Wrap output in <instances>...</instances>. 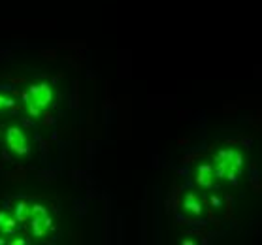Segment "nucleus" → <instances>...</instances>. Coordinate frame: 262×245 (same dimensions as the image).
<instances>
[{
	"mask_svg": "<svg viewBox=\"0 0 262 245\" xmlns=\"http://www.w3.org/2000/svg\"><path fill=\"white\" fill-rule=\"evenodd\" d=\"M25 98L30 100L32 104H36L43 112L53 102V89L48 83H32L29 87V96H25Z\"/></svg>",
	"mask_w": 262,
	"mask_h": 245,
	"instance_id": "f257e3e1",
	"label": "nucleus"
},
{
	"mask_svg": "<svg viewBox=\"0 0 262 245\" xmlns=\"http://www.w3.org/2000/svg\"><path fill=\"white\" fill-rule=\"evenodd\" d=\"M6 144H8V149L15 153V155L23 157L29 153V138L25 134L19 126H8L6 130Z\"/></svg>",
	"mask_w": 262,
	"mask_h": 245,
	"instance_id": "f03ea898",
	"label": "nucleus"
},
{
	"mask_svg": "<svg viewBox=\"0 0 262 245\" xmlns=\"http://www.w3.org/2000/svg\"><path fill=\"white\" fill-rule=\"evenodd\" d=\"M27 221H40L48 228H53V221H51V217H49L48 209L43 208V206H40V204H36V206H32V208L29 209V219H27Z\"/></svg>",
	"mask_w": 262,
	"mask_h": 245,
	"instance_id": "7ed1b4c3",
	"label": "nucleus"
},
{
	"mask_svg": "<svg viewBox=\"0 0 262 245\" xmlns=\"http://www.w3.org/2000/svg\"><path fill=\"white\" fill-rule=\"evenodd\" d=\"M183 208L187 209V211L194 213V215H198V213L202 211V204H200V200H198L194 194H187L183 200Z\"/></svg>",
	"mask_w": 262,
	"mask_h": 245,
	"instance_id": "20e7f679",
	"label": "nucleus"
},
{
	"mask_svg": "<svg viewBox=\"0 0 262 245\" xmlns=\"http://www.w3.org/2000/svg\"><path fill=\"white\" fill-rule=\"evenodd\" d=\"M29 204L25 202V200H21V202H17V206H15V208H13V211H15V213H13V217H15V219H17V222L19 221H27V219H29Z\"/></svg>",
	"mask_w": 262,
	"mask_h": 245,
	"instance_id": "39448f33",
	"label": "nucleus"
},
{
	"mask_svg": "<svg viewBox=\"0 0 262 245\" xmlns=\"http://www.w3.org/2000/svg\"><path fill=\"white\" fill-rule=\"evenodd\" d=\"M27 112H29L30 117H40L42 115V109L38 108L36 104H32L30 100H27Z\"/></svg>",
	"mask_w": 262,
	"mask_h": 245,
	"instance_id": "423d86ee",
	"label": "nucleus"
},
{
	"mask_svg": "<svg viewBox=\"0 0 262 245\" xmlns=\"http://www.w3.org/2000/svg\"><path fill=\"white\" fill-rule=\"evenodd\" d=\"M0 234H4V236H15V228H12V227H0Z\"/></svg>",
	"mask_w": 262,
	"mask_h": 245,
	"instance_id": "0eeeda50",
	"label": "nucleus"
},
{
	"mask_svg": "<svg viewBox=\"0 0 262 245\" xmlns=\"http://www.w3.org/2000/svg\"><path fill=\"white\" fill-rule=\"evenodd\" d=\"M13 106H15V100H13V98H6V100H4V108H13Z\"/></svg>",
	"mask_w": 262,
	"mask_h": 245,
	"instance_id": "6e6552de",
	"label": "nucleus"
},
{
	"mask_svg": "<svg viewBox=\"0 0 262 245\" xmlns=\"http://www.w3.org/2000/svg\"><path fill=\"white\" fill-rule=\"evenodd\" d=\"M6 217H8V213L6 211H0V227L4 225V221H6Z\"/></svg>",
	"mask_w": 262,
	"mask_h": 245,
	"instance_id": "1a4fd4ad",
	"label": "nucleus"
},
{
	"mask_svg": "<svg viewBox=\"0 0 262 245\" xmlns=\"http://www.w3.org/2000/svg\"><path fill=\"white\" fill-rule=\"evenodd\" d=\"M12 243H15V245H23V243H27V241H25V239H13Z\"/></svg>",
	"mask_w": 262,
	"mask_h": 245,
	"instance_id": "9d476101",
	"label": "nucleus"
},
{
	"mask_svg": "<svg viewBox=\"0 0 262 245\" xmlns=\"http://www.w3.org/2000/svg\"><path fill=\"white\" fill-rule=\"evenodd\" d=\"M4 100H6V98L0 95V108H4Z\"/></svg>",
	"mask_w": 262,
	"mask_h": 245,
	"instance_id": "9b49d317",
	"label": "nucleus"
}]
</instances>
